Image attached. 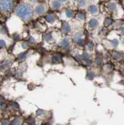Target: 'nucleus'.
I'll use <instances>...</instances> for the list:
<instances>
[{
    "instance_id": "f257e3e1",
    "label": "nucleus",
    "mask_w": 124,
    "mask_h": 125,
    "mask_svg": "<svg viewBox=\"0 0 124 125\" xmlns=\"http://www.w3.org/2000/svg\"><path fill=\"white\" fill-rule=\"evenodd\" d=\"M16 14L24 21H28L33 14V9L27 4H21L18 7Z\"/></svg>"
},
{
    "instance_id": "f03ea898",
    "label": "nucleus",
    "mask_w": 124,
    "mask_h": 125,
    "mask_svg": "<svg viewBox=\"0 0 124 125\" xmlns=\"http://www.w3.org/2000/svg\"><path fill=\"white\" fill-rule=\"evenodd\" d=\"M13 1H0V9L4 11H9L13 7Z\"/></svg>"
},
{
    "instance_id": "7ed1b4c3",
    "label": "nucleus",
    "mask_w": 124,
    "mask_h": 125,
    "mask_svg": "<svg viewBox=\"0 0 124 125\" xmlns=\"http://www.w3.org/2000/svg\"><path fill=\"white\" fill-rule=\"evenodd\" d=\"M52 61L53 62H59L61 61L62 57L60 54H55L52 56Z\"/></svg>"
},
{
    "instance_id": "20e7f679",
    "label": "nucleus",
    "mask_w": 124,
    "mask_h": 125,
    "mask_svg": "<svg viewBox=\"0 0 124 125\" xmlns=\"http://www.w3.org/2000/svg\"><path fill=\"white\" fill-rule=\"evenodd\" d=\"M97 21L96 20H95V19H92L90 21H89V26H90V28H92L96 27L97 25Z\"/></svg>"
},
{
    "instance_id": "39448f33",
    "label": "nucleus",
    "mask_w": 124,
    "mask_h": 125,
    "mask_svg": "<svg viewBox=\"0 0 124 125\" xmlns=\"http://www.w3.org/2000/svg\"><path fill=\"white\" fill-rule=\"evenodd\" d=\"M46 19L49 23H52V22L55 21V17H54V16L53 14H48L46 16Z\"/></svg>"
},
{
    "instance_id": "423d86ee",
    "label": "nucleus",
    "mask_w": 124,
    "mask_h": 125,
    "mask_svg": "<svg viewBox=\"0 0 124 125\" xmlns=\"http://www.w3.org/2000/svg\"><path fill=\"white\" fill-rule=\"evenodd\" d=\"M62 31L66 33H68L71 31V27L68 24H64L62 26Z\"/></svg>"
},
{
    "instance_id": "0eeeda50",
    "label": "nucleus",
    "mask_w": 124,
    "mask_h": 125,
    "mask_svg": "<svg viewBox=\"0 0 124 125\" xmlns=\"http://www.w3.org/2000/svg\"><path fill=\"white\" fill-rule=\"evenodd\" d=\"M44 11V7L43 5H39L36 8V13L38 14H42Z\"/></svg>"
},
{
    "instance_id": "6e6552de",
    "label": "nucleus",
    "mask_w": 124,
    "mask_h": 125,
    "mask_svg": "<svg viewBox=\"0 0 124 125\" xmlns=\"http://www.w3.org/2000/svg\"><path fill=\"white\" fill-rule=\"evenodd\" d=\"M61 6V3L60 1H54L52 3V8L54 9H57L59 8Z\"/></svg>"
},
{
    "instance_id": "1a4fd4ad",
    "label": "nucleus",
    "mask_w": 124,
    "mask_h": 125,
    "mask_svg": "<svg viewBox=\"0 0 124 125\" xmlns=\"http://www.w3.org/2000/svg\"><path fill=\"white\" fill-rule=\"evenodd\" d=\"M89 11L92 13V14H94V13H97V8L94 5H92L89 7Z\"/></svg>"
},
{
    "instance_id": "9d476101",
    "label": "nucleus",
    "mask_w": 124,
    "mask_h": 125,
    "mask_svg": "<svg viewBox=\"0 0 124 125\" xmlns=\"http://www.w3.org/2000/svg\"><path fill=\"white\" fill-rule=\"evenodd\" d=\"M62 45L64 48H67L69 46V41L67 39H64L62 41Z\"/></svg>"
},
{
    "instance_id": "9b49d317",
    "label": "nucleus",
    "mask_w": 124,
    "mask_h": 125,
    "mask_svg": "<svg viewBox=\"0 0 124 125\" xmlns=\"http://www.w3.org/2000/svg\"><path fill=\"white\" fill-rule=\"evenodd\" d=\"M27 123H28L29 125H34V124L35 123V120H34V118H32V117H29V118H28V119H27Z\"/></svg>"
},
{
    "instance_id": "f8f14e48",
    "label": "nucleus",
    "mask_w": 124,
    "mask_h": 125,
    "mask_svg": "<svg viewBox=\"0 0 124 125\" xmlns=\"http://www.w3.org/2000/svg\"><path fill=\"white\" fill-rule=\"evenodd\" d=\"M66 15L67 17L71 18L73 16V11L71 10H67L66 11Z\"/></svg>"
},
{
    "instance_id": "ddd939ff",
    "label": "nucleus",
    "mask_w": 124,
    "mask_h": 125,
    "mask_svg": "<svg viewBox=\"0 0 124 125\" xmlns=\"http://www.w3.org/2000/svg\"><path fill=\"white\" fill-rule=\"evenodd\" d=\"M77 16L79 18L82 20V19H84L85 18V14L82 11H79L77 13Z\"/></svg>"
},
{
    "instance_id": "4468645a",
    "label": "nucleus",
    "mask_w": 124,
    "mask_h": 125,
    "mask_svg": "<svg viewBox=\"0 0 124 125\" xmlns=\"http://www.w3.org/2000/svg\"><path fill=\"white\" fill-rule=\"evenodd\" d=\"M87 77L88 79H89V80H92V78L94 77V73L93 72H89L87 73Z\"/></svg>"
},
{
    "instance_id": "2eb2a0df",
    "label": "nucleus",
    "mask_w": 124,
    "mask_h": 125,
    "mask_svg": "<svg viewBox=\"0 0 124 125\" xmlns=\"http://www.w3.org/2000/svg\"><path fill=\"white\" fill-rule=\"evenodd\" d=\"M52 35H51V34H47L45 36V40H46V41H51V40H52Z\"/></svg>"
},
{
    "instance_id": "dca6fc26",
    "label": "nucleus",
    "mask_w": 124,
    "mask_h": 125,
    "mask_svg": "<svg viewBox=\"0 0 124 125\" xmlns=\"http://www.w3.org/2000/svg\"><path fill=\"white\" fill-rule=\"evenodd\" d=\"M21 125V121H20L19 119H16L12 123V125Z\"/></svg>"
},
{
    "instance_id": "f3484780",
    "label": "nucleus",
    "mask_w": 124,
    "mask_h": 125,
    "mask_svg": "<svg viewBox=\"0 0 124 125\" xmlns=\"http://www.w3.org/2000/svg\"><path fill=\"white\" fill-rule=\"evenodd\" d=\"M84 40H82V39H81V38L78 39V40H77V44H79V45L82 46L84 44Z\"/></svg>"
},
{
    "instance_id": "a211bd4d",
    "label": "nucleus",
    "mask_w": 124,
    "mask_h": 125,
    "mask_svg": "<svg viewBox=\"0 0 124 125\" xmlns=\"http://www.w3.org/2000/svg\"><path fill=\"white\" fill-rule=\"evenodd\" d=\"M112 23V20H110V18H107L105 20V24H106V25H109V24H110Z\"/></svg>"
},
{
    "instance_id": "6ab92c4d",
    "label": "nucleus",
    "mask_w": 124,
    "mask_h": 125,
    "mask_svg": "<svg viewBox=\"0 0 124 125\" xmlns=\"http://www.w3.org/2000/svg\"><path fill=\"white\" fill-rule=\"evenodd\" d=\"M87 46H88V48H89V50H93V48H94V44H93V43L90 42V43H88Z\"/></svg>"
},
{
    "instance_id": "aec40b11",
    "label": "nucleus",
    "mask_w": 124,
    "mask_h": 125,
    "mask_svg": "<svg viewBox=\"0 0 124 125\" xmlns=\"http://www.w3.org/2000/svg\"><path fill=\"white\" fill-rule=\"evenodd\" d=\"M5 45H6L5 42H4L3 40H1V41H0V48H2L4 47Z\"/></svg>"
},
{
    "instance_id": "412c9836",
    "label": "nucleus",
    "mask_w": 124,
    "mask_h": 125,
    "mask_svg": "<svg viewBox=\"0 0 124 125\" xmlns=\"http://www.w3.org/2000/svg\"><path fill=\"white\" fill-rule=\"evenodd\" d=\"M109 9H110V10H115V5L114 4H112H112H109Z\"/></svg>"
},
{
    "instance_id": "4be33fe9",
    "label": "nucleus",
    "mask_w": 124,
    "mask_h": 125,
    "mask_svg": "<svg viewBox=\"0 0 124 125\" xmlns=\"http://www.w3.org/2000/svg\"><path fill=\"white\" fill-rule=\"evenodd\" d=\"M79 6H84L86 4V1H79L77 2Z\"/></svg>"
},
{
    "instance_id": "5701e85b",
    "label": "nucleus",
    "mask_w": 124,
    "mask_h": 125,
    "mask_svg": "<svg viewBox=\"0 0 124 125\" xmlns=\"http://www.w3.org/2000/svg\"><path fill=\"white\" fill-rule=\"evenodd\" d=\"M9 66H10V64H9L8 61H4V62L3 63V66L4 67V68L8 67Z\"/></svg>"
},
{
    "instance_id": "b1692460",
    "label": "nucleus",
    "mask_w": 124,
    "mask_h": 125,
    "mask_svg": "<svg viewBox=\"0 0 124 125\" xmlns=\"http://www.w3.org/2000/svg\"><path fill=\"white\" fill-rule=\"evenodd\" d=\"M25 53H22V54H20L19 56V58L20 60H23V59L25 58Z\"/></svg>"
},
{
    "instance_id": "393cba45",
    "label": "nucleus",
    "mask_w": 124,
    "mask_h": 125,
    "mask_svg": "<svg viewBox=\"0 0 124 125\" xmlns=\"http://www.w3.org/2000/svg\"><path fill=\"white\" fill-rule=\"evenodd\" d=\"M89 58V54H88V53H84V54L83 55V59H84V60H87Z\"/></svg>"
},
{
    "instance_id": "a878e982",
    "label": "nucleus",
    "mask_w": 124,
    "mask_h": 125,
    "mask_svg": "<svg viewBox=\"0 0 124 125\" xmlns=\"http://www.w3.org/2000/svg\"><path fill=\"white\" fill-rule=\"evenodd\" d=\"M11 106L13 108H14V109H16V108H18L19 107L18 104L17 103H13Z\"/></svg>"
},
{
    "instance_id": "bb28decb",
    "label": "nucleus",
    "mask_w": 124,
    "mask_h": 125,
    "mask_svg": "<svg viewBox=\"0 0 124 125\" xmlns=\"http://www.w3.org/2000/svg\"><path fill=\"white\" fill-rule=\"evenodd\" d=\"M44 113V111H42V110H41V109H39L38 111H37V115H41L42 113Z\"/></svg>"
},
{
    "instance_id": "cd10ccee",
    "label": "nucleus",
    "mask_w": 124,
    "mask_h": 125,
    "mask_svg": "<svg viewBox=\"0 0 124 125\" xmlns=\"http://www.w3.org/2000/svg\"><path fill=\"white\" fill-rule=\"evenodd\" d=\"M6 32H7V30L5 28H2L1 30V33H2L3 34H5V33H6Z\"/></svg>"
},
{
    "instance_id": "c85d7f7f",
    "label": "nucleus",
    "mask_w": 124,
    "mask_h": 125,
    "mask_svg": "<svg viewBox=\"0 0 124 125\" xmlns=\"http://www.w3.org/2000/svg\"><path fill=\"white\" fill-rule=\"evenodd\" d=\"M102 63V61H100L99 59H98V60H97V61H96V64H97V65H100Z\"/></svg>"
},
{
    "instance_id": "c756f323",
    "label": "nucleus",
    "mask_w": 124,
    "mask_h": 125,
    "mask_svg": "<svg viewBox=\"0 0 124 125\" xmlns=\"http://www.w3.org/2000/svg\"><path fill=\"white\" fill-rule=\"evenodd\" d=\"M9 122L7 121V120H4V121H3V125H8Z\"/></svg>"
},
{
    "instance_id": "7c9ffc66",
    "label": "nucleus",
    "mask_w": 124,
    "mask_h": 125,
    "mask_svg": "<svg viewBox=\"0 0 124 125\" xmlns=\"http://www.w3.org/2000/svg\"><path fill=\"white\" fill-rule=\"evenodd\" d=\"M76 58L77 59V60H79V61H80V60H82V57H81L80 55H77L76 56Z\"/></svg>"
},
{
    "instance_id": "2f4dec72",
    "label": "nucleus",
    "mask_w": 124,
    "mask_h": 125,
    "mask_svg": "<svg viewBox=\"0 0 124 125\" xmlns=\"http://www.w3.org/2000/svg\"><path fill=\"white\" fill-rule=\"evenodd\" d=\"M86 63H87V65H90V64H91V63H92V61H90V60H88V61H87Z\"/></svg>"
},
{
    "instance_id": "473e14b6",
    "label": "nucleus",
    "mask_w": 124,
    "mask_h": 125,
    "mask_svg": "<svg viewBox=\"0 0 124 125\" xmlns=\"http://www.w3.org/2000/svg\"><path fill=\"white\" fill-rule=\"evenodd\" d=\"M112 43H114V45H115V46H117V44H118V41H117V40H115V41H113Z\"/></svg>"
},
{
    "instance_id": "72a5a7b5",
    "label": "nucleus",
    "mask_w": 124,
    "mask_h": 125,
    "mask_svg": "<svg viewBox=\"0 0 124 125\" xmlns=\"http://www.w3.org/2000/svg\"><path fill=\"white\" fill-rule=\"evenodd\" d=\"M27 47H28V45L26 44V43H23V48H27Z\"/></svg>"
},
{
    "instance_id": "f704fd0d",
    "label": "nucleus",
    "mask_w": 124,
    "mask_h": 125,
    "mask_svg": "<svg viewBox=\"0 0 124 125\" xmlns=\"http://www.w3.org/2000/svg\"><path fill=\"white\" fill-rule=\"evenodd\" d=\"M14 38L15 39H19V36L18 34H16V35Z\"/></svg>"
},
{
    "instance_id": "c9c22d12",
    "label": "nucleus",
    "mask_w": 124,
    "mask_h": 125,
    "mask_svg": "<svg viewBox=\"0 0 124 125\" xmlns=\"http://www.w3.org/2000/svg\"><path fill=\"white\" fill-rule=\"evenodd\" d=\"M29 41H30V42H31V43H33V42H34V39H33V38H30Z\"/></svg>"
},
{
    "instance_id": "e433bc0d",
    "label": "nucleus",
    "mask_w": 124,
    "mask_h": 125,
    "mask_svg": "<svg viewBox=\"0 0 124 125\" xmlns=\"http://www.w3.org/2000/svg\"><path fill=\"white\" fill-rule=\"evenodd\" d=\"M2 70V68H1V66H0V71H1Z\"/></svg>"
}]
</instances>
